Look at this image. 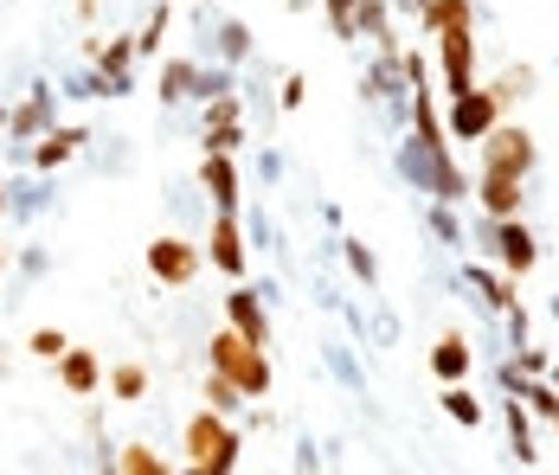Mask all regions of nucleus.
Masks as SVG:
<instances>
[{"mask_svg": "<svg viewBox=\"0 0 559 475\" xmlns=\"http://www.w3.org/2000/svg\"><path fill=\"white\" fill-rule=\"evenodd\" d=\"M110 392H116V399H142V392H148V372L135 367V360H129V367H116L110 372Z\"/></svg>", "mask_w": 559, "mask_h": 475, "instance_id": "nucleus-22", "label": "nucleus"}, {"mask_svg": "<svg viewBox=\"0 0 559 475\" xmlns=\"http://www.w3.org/2000/svg\"><path fill=\"white\" fill-rule=\"evenodd\" d=\"M206 360H213V372H225L251 405L271 399V354H264L258 341H245L238 328H219V334L206 341Z\"/></svg>", "mask_w": 559, "mask_h": 475, "instance_id": "nucleus-1", "label": "nucleus"}, {"mask_svg": "<svg viewBox=\"0 0 559 475\" xmlns=\"http://www.w3.org/2000/svg\"><path fill=\"white\" fill-rule=\"evenodd\" d=\"M554 430H559V424H554Z\"/></svg>", "mask_w": 559, "mask_h": 475, "instance_id": "nucleus-34", "label": "nucleus"}, {"mask_svg": "<svg viewBox=\"0 0 559 475\" xmlns=\"http://www.w3.org/2000/svg\"><path fill=\"white\" fill-rule=\"evenodd\" d=\"M302 91H309L302 78H283V109H296V104H302Z\"/></svg>", "mask_w": 559, "mask_h": 475, "instance_id": "nucleus-29", "label": "nucleus"}, {"mask_svg": "<svg viewBox=\"0 0 559 475\" xmlns=\"http://www.w3.org/2000/svg\"><path fill=\"white\" fill-rule=\"evenodd\" d=\"M554 385H559V367H554Z\"/></svg>", "mask_w": 559, "mask_h": 475, "instance_id": "nucleus-32", "label": "nucleus"}, {"mask_svg": "<svg viewBox=\"0 0 559 475\" xmlns=\"http://www.w3.org/2000/svg\"><path fill=\"white\" fill-rule=\"evenodd\" d=\"M116 470H122V475H168L174 463H168V456H155L148 443H129V450L116 456Z\"/></svg>", "mask_w": 559, "mask_h": 475, "instance_id": "nucleus-16", "label": "nucleus"}, {"mask_svg": "<svg viewBox=\"0 0 559 475\" xmlns=\"http://www.w3.org/2000/svg\"><path fill=\"white\" fill-rule=\"evenodd\" d=\"M469 200H483V212H489V218H521L527 180H521V174H496V167H483V180L469 187Z\"/></svg>", "mask_w": 559, "mask_h": 475, "instance_id": "nucleus-8", "label": "nucleus"}, {"mask_svg": "<svg viewBox=\"0 0 559 475\" xmlns=\"http://www.w3.org/2000/svg\"><path fill=\"white\" fill-rule=\"evenodd\" d=\"M162 97H168V104L200 97V71H193V64H168V71H162Z\"/></svg>", "mask_w": 559, "mask_h": 475, "instance_id": "nucleus-18", "label": "nucleus"}, {"mask_svg": "<svg viewBox=\"0 0 559 475\" xmlns=\"http://www.w3.org/2000/svg\"><path fill=\"white\" fill-rule=\"evenodd\" d=\"M200 180H206V193H213L219 212H238V167H231V155H206Z\"/></svg>", "mask_w": 559, "mask_h": 475, "instance_id": "nucleus-11", "label": "nucleus"}, {"mask_svg": "<svg viewBox=\"0 0 559 475\" xmlns=\"http://www.w3.org/2000/svg\"><path fill=\"white\" fill-rule=\"evenodd\" d=\"M206 405H213V412H231V405H245V392H238L225 372H213V379H206Z\"/></svg>", "mask_w": 559, "mask_h": 475, "instance_id": "nucleus-25", "label": "nucleus"}, {"mask_svg": "<svg viewBox=\"0 0 559 475\" xmlns=\"http://www.w3.org/2000/svg\"><path fill=\"white\" fill-rule=\"evenodd\" d=\"M13 129H20V135H46V91H39L33 104H26L20 116H13Z\"/></svg>", "mask_w": 559, "mask_h": 475, "instance_id": "nucleus-27", "label": "nucleus"}, {"mask_svg": "<svg viewBox=\"0 0 559 475\" xmlns=\"http://www.w3.org/2000/svg\"><path fill=\"white\" fill-rule=\"evenodd\" d=\"M187 470H200V475L238 470V430H231L225 412H213V405L187 418Z\"/></svg>", "mask_w": 559, "mask_h": 475, "instance_id": "nucleus-2", "label": "nucleus"}, {"mask_svg": "<svg viewBox=\"0 0 559 475\" xmlns=\"http://www.w3.org/2000/svg\"><path fill=\"white\" fill-rule=\"evenodd\" d=\"M64 347H71V341H64L58 328H33V341H26V354H33V360H58Z\"/></svg>", "mask_w": 559, "mask_h": 475, "instance_id": "nucleus-24", "label": "nucleus"}, {"mask_svg": "<svg viewBox=\"0 0 559 475\" xmlns=\"http://www.w3.org/2000/svg\"><path fill=\"white\" fill-rule=\"evenodd\" d=\"M129 58H135V39H110L97 52V71L110 78V91H129Z\"/></svg>", "mask_w": 559, "mask_h": 475, "instance_id": "nucleus-15", "label": "nucleus"}, {"mask_svg": "<svg viewBox=\"0 0 559 475\" xmlns=\"http://www.w3.org/2000/svg\"><path fill=\"white\" fill-rule=\"evenodd\" d=\"M431 372L444 379V385H456L463 372H469V341L450 328V334H438V347H431Z\"/></svg>", "mask_w": 559, "mask_h": 475, "instance_id": "nucleus-13", "label": "nucleus"}, {"mask_svg": "<svg viewBox=\"0 0 559 475\" xmlns=\"http://www.w3.org/2000/svg\"><path fill=\"white\" fill-rule=\"evenodd\" d=\"M0 206H7V180H0Z\"/></svg>", "mask_w": 559, "mask_h": 475, "instance_id": "nucleus-31", "label": "nucleus"}, {"mask_svg": "<svg viewBox=\"0 0 559 475\" xmlns=\"http://www.w3.org/2000/svg\"><path fill=\"white\" fill-rule=\"evenodd\" d=\"M534 161H540V149H534V135L521 129V122H496L489 135H483V167H496V174H534Z\"/></svg>", "mask_w": 559, "mask_h": 475, "instance_id": "nucleus-4", "label": "nucleus"}, {"mask_svg": "<svg viewBox=\"0 0 559 475\" xmlns=\"http://www.w3.org/2000/svg\"><path fill=\"white\" fill-rule=\"evenodd\" d=\"M508 437H514V456H521V463L540 456V450L527 443V405H521V399H508Z\"/></svg>", "mask_w": 559, "mask_h": 475, "instance_id": "nucleus-20", "label": "nucleus"}, {"mask_svg": "<svg viewBox=\"0 0 559 475\" xmlns=\"http://www.w3.org/2000/svg\"><path fill=\"white\" fill-rule=\"evenodd\" d=\"M200 264H206V251L187 245V238H155L148 245V276L168 283V289H193L200 283Z\"/></svg>", "mask_w": 559, "mask_h": 475, "instance_id": "nucleus-5", "label": "nucleus"}, {"mask_svg": "<svg viewBox=\"0 0 559 475\" xmlns=\"http://www.w3.org/2000/svg\"><path fill=\"white\" fill-rule=\"evenodd\" d=\"M496 122H502V104H496V91H489V84H476V91L450 97V122H444V129L456 135V142H483Z\"/></svg>", "mask_w": 559, "mask_h": 475, "instance_id": "nucleus-6", "label": "nucleus"}, {"mask_svg": "<svg viewBox=\"0 0 559 475\" xmlns=\"http://www.w3.org/2000/svg\"><path fill=\"white\" fill-rule=\"evenodd\" d=\"M206 264L225 270L231 283L251 270V251H245V225H238V212H219V218H213V231H206Z\"/></svg>", "mask_w": 559, "mask_h": 475, "instance_id": "nucleus-7", "label": "nucleus"}, {"mask_svg": "<svg viewBox=\"0 0 559 475\" xmlns=\"http://www.w3.org/2000/svg\"><path fill=\"white\" fill-rule=\"evenodd\" d=\"M329 26L335 39H360V0H329Z\"/></svg>", "mask_w": 559, "mask_h": 475, "instance_id": "nucleus-21", "label": "nucleus"}, {"mask_svg": "<svg viewBox=\"0 0 559 475\" xmlns=\"http://www.w3.org/2000/svg\"><path fill=\"white\" fill-rule=\"evenodd\" d=\"M514 399H521L534 418L559 424V385H554V379H514Z\"/></svg>", "mask_w": 559, "mask_h": 475, "instance_id": "nucleus-14", "label": "nucleus"}, {"mask_svg": "<svg viewBox=\"0 0 559 475\" xmlns=\"http://www.w3.org/2000/svg\"><path fill=\"white\" fill-rule=\"evenodd\" d=\"M489 91H496V104H521V97H527V91H534V71H527V64H508L502 78H496V84H489Z\"/></svg>", "mask_w": 559, "mask_h": 475, "instance_id": "nucleus-17", "label": "nucleus"}, {"mask_svg": "<svg viewBox=\"0 0 559 475\" xmlns=\"http://www.w3.org/2000/svg\"><path fill=\"white\" fill-rule=\"evenodd\" d=\"M225 328H238L245 341L271 347V316H264V302H258L251 289H231V296H225Z\"/></svg>", "mask_w": 559, "mask_h": 475, "instance_id": "nucleus-9", "label": "nucleus"}, {"mask_svg": "<svg viewBox=\"0 0 559 475\" xmlns=\"http://www.w3.org/2000/svg\"><path fill=\"white\" fill-rule=\"evenodd\" d=\"M0 276H7V245H0Z\"/></svg>", "mask_w": 559, "mask_h": 475, "instance_id": "nucleus-30", "label": "nucleus"}, {"mask_svg": "<svg viewBox=\"0 0 559 475\" xmlns=\"http://www.w3.org/2000/svg\"><path fill=\"white\" fill-rule=\"evenodd\" d=\"M554 309H559V302H554Z\"/></svg>", "mask_w": 559, "mask_h": 475, "instance_id": "nucleus-33", "label": "nucleus"}, {"mask_svg": "<svg viewBox=\"0 0 559 475\" xmlns=\"http://www.w3.org/2000/svg\"><path fill=\"white\" fill-rule=\"evenodd\" d=\"M483 251H489L514 283L540 264V245H534V231H527L521 218H489V225H483Z\"/></svg>", "mask_w": 559, "mask_h": 475, "instance_id": "nucleus-3", "label": "nucleus"}, {"mask_svg": "<svg viewBox=\"0 0 559 475\" xmlns=\"http://www.w3.org/2000/svg\"><path fill=\"white\" fill-rule=\"evenodd\" d=\"M162 33H168V7H155V13H148V26L135 33V52H162Z\"/></svg>", "mask_w": 559, "mask_h": 475, "instance_id": "nucleus-26", "label": "nucleus"}, {"mask_svg": "<svg viewBox=\"0 0 559 475\" xmlns=\"http://www.w3.org/2000/svg\"><path fill=\"white\" fill-rule=\"evenodd\" d=\"M347 264L360 270V283H373V276H380V264H373V251H360V245H347Z\"/></svg>", "mask_w": 559, "mask_h": 475, "instance_id": "nucleus-28", "label": "nucleus"}, {"mask_svg": "<svg viewBox=\"0 0 559 475\" xmlns=\"http://www.w3.org/2000/svg\"><path fill=\"white\" fill-rule=\"evenodd\" d=\"M238 142H245L238 122H213V129H206V155H238Z\"/></svg>", "mask_w": 559, "mask_h": 475, "instance_id": "nucleus-23", "label": "nucleus"}, {"mask_svg": "<svg viewBox=\"0 0 559 475\" xmlns=\"http://www.w3.org/2000/svg\"><path fill=\"white\" fill-rule=\"evenodd\" d=\"M58 379H64V392L91 399V392L104 385V367H97V354H84V347H64V354H58Z\"/></svg>", "mask_w": 559, "mask_h": 475, "instance_id": "nucleus-10", "label": "nucleus"}, {"mask_svg": "<svg viewBox=\"0 0 559 475\" xmlns=\"http://www.w3.org/2000/svg\"><path fill=\"white\" fill-rule=\"evenodd\" d=\"M84 142H91L84 129H46V135H39V149H33V167H46V174H52V167H64Z\"/></svg>", "mask_w": 559, "mask_h": 475, "instance_id": "nucleus-12", "label": "nucleus"}, {"mask_svg": "<svg viewBox=\"0 0 559 475\" xmlns=\"http://www.w3.org/2000/svg\"><path fill=\"white\" fill-rule=\"evenodd\" d=\"M444 412L463 424V430H469V424H483V405L469 399V385H463V379H456V385H444Z\"/></svg>", "mask_w": 559, "mask_h": 475, "instance_id": "nucleus-19", "label": "nucleus"}]
</instances>
